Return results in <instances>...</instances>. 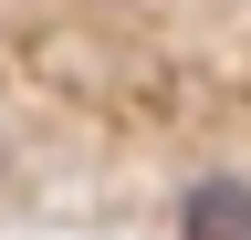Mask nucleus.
I'll use <instances>...</instances> for the list:
<instances>
[{
	"mask_svg": "<svg viewBox=\"0 0 251 240\" xmlns=\"http://www.w3.org/2000/svg\"><path fill=\"white\" fill-rule=\"evenodd\" d=\"M178 240H251V177H199L178 198Z\"/></svg>",
	"mask_w": 251,
	"mask_h": 240,
	"instance_id": "f257e3e1",
	"label": "nucleus"
}]
</instances>
